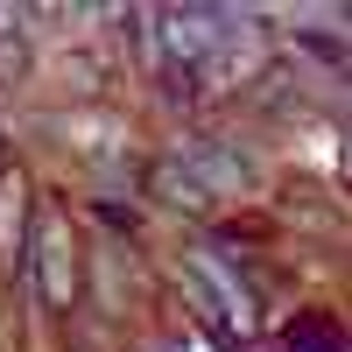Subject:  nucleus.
I'll list each match as a JSON object with an SVG mask.
<instances>
[{
    "label": "nucleus",
    "mask_w": 352,
    "mask_h": 352,
    "mask_svg": "<svg viewBox=\"0 0 352 352\" xmlns=\"http://www.w3.org/2000/svg\"><path fill=\"white\" fill-rule=\"evenodd\" d=\"M148 197H162V204H169V212H204V204H212V190H204V184H197V176H190L184 162H176V155L148 169Z\"/></svg>",
    "instance_id": "nucleus-3"
},
{
    "label": "nucleus",
    "mask_w": 352,
    "mask_h": 352,
    "mask_svg": "<svg viewBox=\"0 0 352 352\" xmlns=\"http://www.w3.org/2000/svg\"><path fill=\"white\" fill-rule=\"evenodd\" d=\"M28 282H36L43 310L78 303V247H71V226L56 212H36V226H28Z\"/></svg>",
    "instance_id": "nucleus-2"
},
{
    "label": "nucleus",
    "mask_w": 352,
    "mask_h": 352,
    "mask_svg": "<svg viewBox=\"0 0 352 352\" xmlns=\"http://www.w3.org/2000/svg\"><path fill=\"white\" fill-rule=\"evenodd\" d=\"M176 162H184L212 197H226V190H240V184H247V162H240V155H226V148H184Z\"/></svg>",
    "instance_id": "nucleus-4"
},
{
    "label": "nucleus",
    "mask_w": 352,
    "mask_h": 352,
    "mask_svg": "<svg viewBox=\"0 0 352 352\" xmlns=\"http://www.w3.org/2000/svg\"><path fill=\"white\" fill-rule=\"evenodd\" d=\"M184 296H190L204 317H226L232 331H254V324H261V296H254V282L226 261V247H197V254H190Z\"/></svg>",
    "instance_id": "nucleus-1"
}]
</instances>
